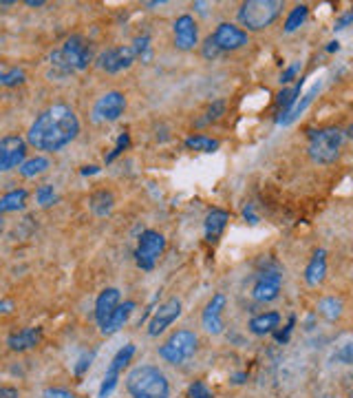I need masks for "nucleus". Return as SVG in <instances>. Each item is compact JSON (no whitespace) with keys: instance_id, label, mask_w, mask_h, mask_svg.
<instances>
[{"instance_id":"f257e3e1","label":"nucleus","mask_w":353,"mask_h":398,"mask_svg":"<svg viewBox=\"0 0 353 398\" xmlns=\"http://www.w3.org/2000/svg\"><path fill=\"white\" fill-rule=\"evenodd\" d=\"M77 133H80V120L69 104H53L33 120L27 131V144L35 150L55 153L69 146Z\"/></svg>"},{"instance_id":"f03ea898","label":"nucleus","mask_w":353,"mask_h":398,"mask_svg":"<svg viewBox=\"0 0 353 398\" xmlns=\"http://www.w3.org/2000/svg\"><path fill=\"white\" fill-rule=\"evenodd\" d=\"M126 392L133 398H170V383L157 365H137L126 374Z\"/></svg>"},{"instance_id":"7ed1b4c3","label":"nucleus","mask_w":353,"mask_h":398,"mask_svg":"<svg viewBox=\"0 0 353 398\" xmlns=\"http://www.w3.org/2000/svg\"><path fill=\"white\" fill-rule=\"evenodd\" d=\"M91 60H93L91 45L86 43L84 35H71L60 49L51 51V55H49L51 67L60 75L84 71Z\"/></svg>"},{"instance_id":"20e7f679","label":"nucleus","mask_w":353,"mask_h":398,"mask_svg":"<svg viewBox=\"0 0 353 398\" xmlns=\"http://www.w3.org/2000/svg\"><path fill=\"white\" fill-rule=\"evenodd\" d=\"M342 142H344V131L342 128L329 126V128L309 131L307 153L316 164H333L340 157Z\"/></svg>"},{"instance_id":"39448f33","label":"nucleus","mask_w":353,"mask_h":398,"mask_svg":"<svg viewBox=\"0 0 353 398\" xmlns=\"http://www.w3.org/2000/svg\"><path fill=\"white\" fill-rule=\"evenodd\" d=\"M281 11V0H247V3L241 5L237 18L243 27H247V31H263L274 25Z\"/></svg>"},{"instance_id":"423d86ee","label":"nucleus","mask_w":353,"mask_h":398,"mask_svg":"<svg viewBox=\"0 0 353 398\" xmlns=\"http://www.w3.org/2000/svg\"><path fill=\"white\" fill-rule=\"evenodd\" d=\"M197 346L199 336L192 330H176L164 341V346H159V356L170 365H181L194 356Z\"/></svg>"},{"instance_id":"0eeeda50","label":"nucleus","mask_w":353,"mask_h":398,"mask_svg":"<svg viewBox=\"0 0 353 398\" xmlns=\"http://www.w3.org/2000/svg\"><path fill=\"white\" fill-rule=\"evenodd\" d=\"M166 250V237L157 231H144L140 235V241H137V248H135V261L140 265L142 270L150 272L159 257Z\"/></svg>"},{"instance_id":"6e6552de","label":"nucleus","mask_w":353,"mask_h":398,"mask_svg":"<svg viewBox=\"0 0 353 398\" xmlns=\"http://www.w3.org/2000/svg\"><path fill=\"white\" fill-rule=\"evenodd\" d=\"M126 111V96L122 91H108L102 98H97L91 111V120L95 124H106L117 122Z\"/></svg>"},{"instance_id":"1a4fd4ad","label":"nucleus","mask_w":353,"mask_h":398,"mask_svg":"<svg viewBox=\"0 0 353 398\" xmlns=\"http://www.w3.org/2000/svg\"><path fill=\"white\" fill-rule=\"evenodd\" d=\"M27 160V140L21 136L0 138V173L18 168Z\"/></svg>"},{"instance_id":"9d476101","label":"nucleus","mask_w":353,"mask_h":398,"mask_svg":"<svg viewBox=\"0 0 353 398\" xmlns=\"http://www.w3.org/2000/svg\"><path fill=\"white\" fill-rule=\"evenodd\" d=\"M133 62H135V53H133L130 45H128V47H113V49H106V51H102L100 55H97V60H95L97 69H102V71H106V73H111V75L130 69Z\"/></svg>"},{"instance_id":"9b49d317","label":"nucleus","mask_w":353,"mask_h":398,"mask_svg":"<svg viewBox=\"0 0 353 398\" xmlns=\"http://www.w3.org/2000/svg\"><path fill=\"white\" fill-rule=\"evenodd\" d=\"M179 316H181V301L176 299V297L164 301L162 306L155 310L152 319L148 321V336H159V334L166 332Z\"/></svg>"},{"instance_id":"f8f14e48","label":"nucleus","mask_w":353,"mask_h":398,"mask_svg":"<svg viewBox=\"0 0 353 398\" xmlns=\"http://www.w3.org/2000/svg\"><path fill=\"white\" fill-rule=\"evenodd\" d=\"M210 35H212L214 45L219 47L221 53H225V51H237V49L245 47L247 40H250L247 31L241 29V27H237V25H232V23H221L217 29H214V33H210Z\"/></svg>"},{"instance_id":"ddd939ff","label":"nucleus","mask_w":353,"mask_h":398,"mask_svg":"<svg viewBox=\"0 0 353 398\" xmlns=\"http://www.w3.org/2000/svg\"><path fill=\"white\" fill-rule=\"evenodd\" d=\"M172 33H174V47L179 51H192L199 43V27L190 13L176 18L172 23Z\"/></svg>"},{"instance_id":"4468645a","label":"nucleus","mask_w":353,"mask_h":398,"mask_svg":"<svg viewBox=\"0 0 353 398\" xmlns=\"http://www.w3.org/2000/svg\"><path fill=\"white\" fill-rule=\"evenodd\" d=\"M225 294L223 292H217L210 301H208V306L201 314V326L208 334H221L223 332V308H225Z\"/></svg>"},{"instance_id":"2eb2a0df","label":"nucleus","mask_w":353,"mask_h":398,"mask_svg":"<svg viewBox=\"0 0 353 398\" xmlns=\"http://www.w3.org/2000/svg\"><path fill=\"white\" fill-rule=\"evenodd\" d=\"M281 286H283V275L281 272H263L257 279V283H254L252 297L257 301H261V303L274 301L281 292Z\"/></svg>"},{"instance_id":"dca6fc26","label":"nucleus","mask_w":353,"mask_h":398,"mask_svg":"<svg viewBox=\"0 0 353 398\" xmlns=\"http://www.w3.org/2000/svg\"><path fill=\"white\" fill-rule=\"evenodd\" d=\"M43 341V328H23L13 334L7 336V348L11 352H27L33 350L35 346H40Z\"/></svg>"},{"instance_id":"f3484780","label":"nucleus","mask_w":353,"mask_h":398,"mask_svg":"<svg viewBox=\"0 0 353 398\" xmlns=\"http://www.w3.org/2000/svg\"><path fill=\"white\" fill-rule=\"evenodd\" d=\"M135 308H137L135 301L120 303V306H117V308L113 310V314L100 326V332H102L104 336H111V334H115V332H120V330L126 326V321L130 319V314H133Z\"/></svg>"},{"instance_id":"a211bd4d","label":"nucleus","mask_w":353,"mask_h":398,"mask_svg":"<svg viewBox=\"0 0 353 398\" xmlns=\"http://www.w3.org/2000/svg\"><path fill=\"white\" fill-rule=\"evenodd\" d=\"M327 275V250H316L313 257L309 259L307 268H305V283L309 288H318L320 283L325 281Z\"/></svg>"},{"instance_id":"6ab92c4d","label":"nucleus","mask_w":353,"mask_h":398,"mask_svg":"<svg viewBox=\"0 0 353 398\" xmlns=\"http://www.w3.org/2000/svg\"><path fill=\"white\" fill-rule=\"evenodd\" d=\"M230 221V213L223 211V208H212V211H208L206 215V221H203V228H206V239L210 243L217 241L223 231H225V226Z\"/></svg>"},{"instance_id":"aec40b11","label":"nucleus","mask_w":353,"mask_h":398,"mask_svg":"<svg viewBox=\"0 0 353 398\" xmlns=\"http://www.w3.org/2000/svg\"><path fill=\"white\" fill-rule=\"evenodd\" d=\"M120 306V290L117 288H106L100 292V297H97L95 301V321L97 326H102L104 321L113 314V310Z\"/></svg>"},{"instance_id":"412c9836","label":"nucleus","mask_w":353,"mask_h":398,"mask_svg":"<svg viewBox=\"0 0 353 398\" xmlns=\"http://www.w3.org/2000/svg\"><path fill=\"white\" fill-rule=\"evenodd\" d=\"M27 199H29V193L25 188H13V191L5 193L0 197V217L7 215V213H21L27 208Z\"/></svg>"},{"instance_id":"4be33fe9","label":"nucleus","mask_w":353,"mask_h":398,"mask_svg":"<svg viewBox=\"0 0 353 398\" xmlns=\"http://www.w3.org/2000/svg\"><path fill=\"white\" fill-rule=\"evenodd\" d=\"M281 324V314L279 312H263L259 316H254L250 324H247V330L257 336H265V334H271L274 330L279 328Z\"/></svg>"},{"instance_id":"5701e85b","label":"nucleus","mask_w":353,"mask_h":398,"mask_svg":"<svg viewBox=\"0 0 353 398\" xmlns=\"http://www.w3.org/2000/svg\"><path fill=\"white\" fill-rule=\"evenodd\" d=\"M115 206V195L111 191H97L89 197V211L95 215V217H106L111 215Z\"/></svg>"},{"instance_id":"b1692460","label":"nucleus","mask_w":353,"mask_h":398,"mask_svg":"<svg viewBox=\"0 0 353 398\" xmlns=\"http://www.w3.org/2000/svg\"><path fill=\"white\" fill-rule=\"evenodd\" d=\"M49 166H51V162L47 157L35 155V157H29V160H25L21 166H18V173H21L23 177H27V179H31V177H38V175L47 173Z\"/></svg>"},{"instance_id":"393cba45","label":"nucleus","mask_w":353,"mask_h":398,"mask_svg":"<svg viewBox=\"0 0 353 398\" xmlns=\"http://www.w3.org/2000/svg\"><path fill=\"white\" fill-rule=\"evenodd\" d=\"M301 89H303V80L296 84V87H291V89H283L279 96H276V106H279V118H283L285 113H289L293 106H296V100L301 96ZM276 118V120H279Z\"/></svg>"},{"instance_id":"a878e982","label":"nucleus","mask_w":353,"mask_h":398,"mask_svg":"<svg viewBox=\"0 0 353 398\" xmlns=\"http://www.w3.org/2000/svg\"><path fill=\"white\" fill-rule=\"evenodd\" d=\"M342 310H344V303L342 299H336V297H325L318 301V314L325 316L327 321H338L342 316Z\"/></svg>"},{"instance_id":"bb28decb","label":"nucleus","mask_w":353,"mask_h":398,"mask_svg":"<svg viewBox=\"0 0 353 398\" xmlns=\"http://www.w3.org/2000/svg\"><path fill=\"white\" fill-rule=\"evenodd\" d=\"M318 89H320V84H316V87H313V89H311V91L307 93V96L303 98V102H298V104L293 106V109H291L289 113H285L283 118H279V120H276V124H279V126H287V124H291L293 120H296V118L301 116V113H305V109H307V106L311 104V100H313V96H316V93H318Z\"/></svg>"},{"instance_id":"cd10ccee","label":"nucleus","mask_w":353,"mask_h":398,"mask_svg":"<svg viewBox=\"0 0 353 398\" xmlns=\"http://www.w3.org/2000/svg\"><path fill=\"white\" fill-rule=\"evenodd\" d=\"M133 53H135V60H142V62H150L152 60V45H150V35L144 33V35H137L133 45H130Z\"/></svg>"},{"instance_id":"c85d7f7f","label":"nucleus","mask_w":353,"mask_h":398,"mask_svg":"<svg viewBox=\"0 0 353 398\" xmlns=\"http://www.w3.org/2000/svg\"><path fill=\"white\" fill-rule=\"evenodd\" d=\"M135 352H137V348H135L133 343H126L124 348H120V350H117V354L111 358L108 370H111V372H117V374H122V370L130 363V358L135 356Z\"/></svg>"},{"instance_id":"c756f323","label":"nucleus","mask_w":353,"mask_h":398,"mask_svg":"<svg viewBox=\"0 0 353 398\" xmlns=\"http://www.w3.org/2000/svg\"><path fill=\"white\" fill-rule=\"evenodd\" d=\"M219 146H221L219 140H212L208 136H192V138L186 140V148L199 150V153H214V150H217Z\"/></svg>"},{"instance_id":"7c9ffc66","label":"nucleus","mask_w":353,"mask_h":398,"mask_svg":"<svg viewBox=\"0 0 353 398\" xmlns=\"http://www.w3.org/2000/svg\"><path fill=\"white\" fill-rule=\"evenodd\" d=\"M25 82H27V73L23 69H18V67H11V69L0 73V87H5V89L21 87Z\"/></svg>"},{"instance_id":"2f4dec72","label":"nucleus","mask_w":353,"mask_h":398,"mask_svg":"<svg viewBox=\"0 0 353 398\" xmlns=\"http://www.w3.org/2000/svg\"><path fill=\"white\" fill-rule=\"evenodd\" d=\"M307 13H309V7L307 5H296L291 11H289V16H287V21H285V31L287 33H291V31H296L305 21H307Z\"/></svg>"},{"instance_id":"473e14b6","label":"nucleus","mask_w":353,"mask_h":398,"mask_svg":"<svg viewBox=\"0 0 353 398\" xmlns=\"http://www.w3.org/2000/svg\"><path fill=\"white\" fill-rule=\"evenodd\" d=\"M223 113H225V102H223V100L212 102V104L206 109L203 118H199V120H197V126H206V124H210V122H217V120L223 116Z\"/></svg>"},{"instance_id":"72a5a7b5","label":"nucleus","mask_w":353,"mask_h":398,"mask_svg":"<svg viewBox=\"0 0 353 398\" xmlns=\"http://www.w3.org/2000/svg\"><path fill=\"white\" fill-rule=\"evenodd\" d=\"M35 201L40 204L43 208H49V206L57 204V193H55V188H53L51 184L38 186V191H35Z\"/></svg>"},{"instance_id":"f704fd0d","label":"nucleus","mask_w":353,"mask_h":398,"mask_svg":"<svg viewBox=\"0 0 353 398\" xmlns=\"http://www.w3.org/2000/svg\"><path fill=\"white\" fill-rule=\"evenodd\" d=\"M117 381H120V374L106 370L104 381H102V385H100V398H108V396L113 394V389L117 387Z\"/></svg>"},{"instance_id":"c9c22d12","label":"nucleus","mask_w":353,"mask_h":398,"mask_svg":"<svg viewBox=\"0 0 353 398\" xmlns=\"http://www.w3.org/2000/svg\"><path fill=\"white\" fill-rule=\"evenodd\" d=\"M128 144H130V136H128V133L124 131L122 136L117 138V144H115V148H113L111 153H108V155L104 157V162H106V164H111V162H113L115 157H120V155L124 153V150L128 148Z\"/></svg>"},{"instance_id":"e433bc0d","label":"nucleus","mask_w":353,"mask_h":398,"mask_svg":"<svg viewBox=\"0 0 353 398\" xmlns=\"http://www.w3.org/2000/svg\"><path fill=\"white\" fill-rule=\"evenodd\" d=\"M188 398H214V394H212V389L203 381H194L188 387Z\"/></svg>"},{"instance_id":"4c0bfd02","label":"nucleus","mask_w":353,"mask_h":398,"mask_svg":"<svg viewBox=\"0 0 353 398\" xmlns=\"http://www.w3.org/2000/svg\"><path fill=\"white\" fill-rule=\"evenodd\" d=\"M201 53H203V58H206V60H217V58H219V55H221L219 47H217V45H214V40H212V35H208V38H206V40H203Z\"/></svg>"},{"instance_id":"58836bf2","label":"nucleus","mask_w":353,"mask_h":398,"mask_svg":"<svg viewBox=\"0 0 353 398\" xmlns=\"http://www.w3.org/2000/svg\"><path fill=\"white\" fill-rule=\"evenodd\" d=\"M336 361H340L342 365H351L353 363V346L344 343L338 352H336Z\"/></svg>"},{"instance_id":"ea45409f","label":"nucleus","mask_w":353,"mask_h":398,"mask_svg":"<svg viewBox=\"0 0 353 398\" xmlns=\"http://www.w3.org/2000/svg\"><path fill=\"white\" fill-rule=\"evenodd\" d=\"M301 71V62H293V65H289L283 73H281V84H289L293 78H296V73Z\"/></svg>"},{"instance_id":"a19ab883","label":"nucleus","mask_w":353,"mask_h":398,"mask_svg":"<svg viewBox=\"0 0 353 398\" xmlns=\"http://www.w3.org/2000/svg\"><path fill=\"white\" fill-rule=\"evenodd\" d=\"M45 398H75V394L65 387H49L45 389Z\"/></svg>"},{"instance_id":"79ce46f5","label":"nucleus","mask_w":353,"mask_h":398,"mask_svg":"<svg viewBox=\"0 0 353 398\" xmlns=\"http://www.w3.org/2000/svg\"><path fill=\"white\" fill-rule=\"evenodd\" d=\"M93 358H95V352H91V354H84L82 358H80V363H77L75 365V374L77 376H82L89 367H91V361H93Z\"/></svg>"},{"instance_id":"37998d69","label":"nucleus","mask_w":353,"mask_h":398,"mask_svg":"<svg viewBox=\"0 0 353 398\" xmlns=\"http://www.w3.org/2000/svg\"><path fill=\"white\" fill-rule=\"evenodd\" d=\"M293 326H296V316H289V324L285 326V332H279V334H276V341H279V343H285V341L289 338Z\"/></svg>"},{"instance_id":"c03bdc74","label":"nucleus","mask_w":353,"mask_h":398,"mask_svg":"<svg viewBox=\"0 0 353 398\" xmlns=\"http://www.w3.org/2000/svg\"><path fill=\"white\" fill-rule=\"evenodd\" d=\"M351 21H353V13L347 11V13H342V16L338 18L336 25H333V29H336V31H342V29H347V25H349Z\"/></svg>"},{"instance_id":"a18cd8bd","label":"nucleus","mask_w":353,"mask_h":398,"mask_svg":"<svg viewBox=\"0 0 353 398\" xmlns=\"http://www.w3.org/2000/svg\"><path fill=\"white\" fill-rule=\"evenodd\" d=\"M0 398H21V392L11 385H0Z\"/></svg>"},{"instance_id":"49530a36","label":"nucleus","mask_w":353,"mask_h":398,"mask_svg":"<svg viewBox=\"0 0 353 398\" xmlns=\"http://www.w3.org/2000/svg\"><path fill=\"white\" fill-rule=\"evenodd\" d=\"M243 217L250 221V223H259V217L257 215H254V211H252V204H247L245 206V211H243Z\"/></svg>"},{"instance_id":"de8ad7c7","label":"nucleus","mask_w":353,"mask_h":398,"mask_svg":"<svg viewBox=\"0 0 353 398\" xmlns=\"http://www.w3.org/2000/svg\"><path fill=\"white\" fill-rule=\"evenodd\" d=\"M13 310V303L11 301H0V314H9Z\"/></svg>"},{"instance_id":"09e8293b","label":"nucleus","mask_w":353,"mask_h":398,"mask_svg":"<svg viewBox=\"0 0 353 398\" xmlns=\"http://www.w3.org/2000/svg\"><path fill=\"white\" fill-rule=\"evenodd\" d=\"M95 173H100V168L97 166H84L82 168V175H95Z\"/></svg>"},{"instance_id":"8fccbe9b","label":"nucleus","mask_w":353,"mask_h":398,"mask_svg":"<svg viewBox=\"0 0 353 398\" xmlns=\"http://www.w3.org/2000/svg\"><path fill=\"white\" fill-rule=\"evenodd\" d=\"M27 7H45V0H27Z\"/></svg>"},{"instance_id":"3c124183","label":"nucleus","mask_w":353,"mask_h":398,"mask_svg":"<svg viewBox=\"0 0 353 398\" xmlns=\"http://www.w3.org/2000/svg\"><path fill=\"white\" fill-rule=\"evenodd\" d=\"M338 49H340V43H338V40H331V43L327 45V51H329V53L338 51Z\"/></svg>"},{"instance_id":"603ef678","label":"nucleus","mask_w":353,"mask_h":398,"mask_svg":"<svg viewBox=\"0 0 353 398\" xmlns=\"http://www.w3.org/2000/svg\"><path fill=\"white\" fill-rule=\"evenodd\" d=\"M3 228H5V221H3V217H0V233H3Z\"/></svg>"}]
</instances>
